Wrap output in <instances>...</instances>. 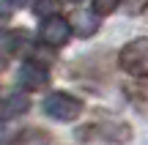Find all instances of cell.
I'll return each mask as SVG.
<instances>
[{"mask_svg":"<svg viewBox=\"0 0 148 145\" xmlns=\"http://www.w3.org/2000/svg\"><path fill=\"white\" fill-rule=\"evenodd\" d=\"M58 8H60V0H36V5H33L36 16H49V14H58Z\"/></svg>","mask_w":148,"mask_h":145,"instance_id":"9c48e42d","label":"cell"},{"mask_svg":"<svg viewBox=\"0 0 148 145\" xmlns=\"http://www.w3.org/2000/svg\"><path fill=\"white\" fill-rule=\"evenodd\" d=\"M14 140L16 142H49L52 134H47V131H19Z\"/></svg>","mask_w":148,"mask_h":145,"instance_id":"30bf717a","label":"cell"},{"mask_svg":"<svg viewBox=\"0 0 148 145\" xmlns=\"http://www.w3.org/2000/svg\"><path fill=\"white\" fill-rule=\"evenodd\" d=\"M121 5V0H93V11L99 16H107V14H112V11Z\"/></svg>","mask_w":148,"mask_h":145,"instance_id":"8fae6325","label":"cell"},{"mask_svg":"<svg viewBox=\"0 0 148 145\" xmlns=\"http://www.w3.org/2000/svg\"><path fill=\"white\" fill-rule=\"evenodd\" d=\"M118 63L132 77H148V38H134L118 55Z\"/></svg>","mask_w":148,"mask_h":145,"instance_id":"6da1fadb","label":"cell"},{"mask_svg":"<svg viewBox=\"0 0 148 145\" xmlns=\"http://www.w3.org/2000/svg\"><path fill=\"white\" fill-rule=\"evenodd\" d=\"M44 112L55 120H77L79 112H82V101L74 99L71 93H63V91H55L44 99Z\"/></svg>","mask_w":148,"mask_h":145,"instance_id":"3957f363","label":"cell"},{"mask_svg":"<svg viewBox=\"0 0 148 145\" xmlns=\"http://www.w3.org/2000/svg\"><path fill=\"white\" fill-rule=\"evenodd\" d=\"M71 36V22L63 19L60 14H49L41 16V27H38V38L47 47H63Z\"/></svg>","mask_w":148,"mask_h":145,"instance_id":"277c9868","label":"cell"},{"mask_svg":"<svg viewBox=\"0 0 148 145\" xmlns=\"http://www.w3.org/2000/svg\"><path fill=\"white\" fill-rule=\"evenodd\" d=\"M132 137L126 123H90L77 129V140L82 142H126Z\"/></svg>","mask_w":148,"mask_h":145,"instance_id":"7a4b0ae2","label":"cell"},{"mask_svg":"<svg viewBox=\"0 0 148 145\" xmlns=\"http://www.w3.org/2000/svg\"><path fill=\"white\" fill-rule=\"evenodd\" d=\"M69 3H77V0H69Z\"/></svg>","mask_w":148,"mask_h":145,"instance_id":"5bb4252c","label":"cell"},{"mask_svg":"<svg viewBox=\"0 0 148 145\" xmlns=\"http://www.w3.org/2000/svg\"><path fill=\"white\" fill-rule=\"evenodd\" d=\"M5 3H11V5H25L27 0H5Z\"/></svg>","mask_w":148,"mask_h":145,"instance_id":"7c38bea8","label":"cell"},{"mask_svg":"<svg viewBox=\"0 0 148 145\" xmlns=\"http://www.w3.org/2000/svg\"><path fill=\"white\" fill-rule=\"evenodd\" d=\"M30 110V99L25 96V93H16V96H11L8 101H5V115H22V112H27Z\"/></svg>","mask_w":148,"mask_h":145,"instance_id":"ba28073f","label":"cell"},{"mask_svg":"<svg viewBox=\"0 0 148 145\" xmlns=\"http://www.w3.org/2000/svg\"><path fill=\"white\" fill-rule=\"evenodd\" d=\"M145 14H148V8H145Z\"/></svg>","mask_w":148,"mask_h":145,"instance_id":"9a60e30c","label":"cell"},{"mask_svg":"<svg viewBox=\"0 0 148 145\" xmlns=\"http://www.w3.org/2000/svg\"><path fill=\"white\" fill-rule=\"evenodd\" d=\"M123 93L129 96V101L134 104L137 112L148 115V82H129V85L123 88Z\"/></svg>","mask_w":148,"mask_h":145,"instance_id":"52a82bcc","label":"cell"},{"mask_svg":"<svg viewBox=\"0 0 148 145\" xmlns=\"http://www.w3.org/2000/svg\"><path fill=\"white\" fill-rule=\"evenodd\" d=\"M0 140H3V123H0Z\"/></svg>","mask_w":148,"mask_h":145,"instance_id":"4fadbf2b","label":"cell"},{"mask_svg":"<svg viewBox=\"0 0 148 145\" xmlns=\"http://www.w3.org/2000/svg\"><path fill=\"white\" fill-rule=\"evenodd\" d=\"M71 30L77 33V36H82V38H88V36H93L96 30H99V14H88V11H77V14L71 16Z\"/></svg>","mask_w":148,"mask_h":145,"instance_id":"8992f818","label":"cell"},{"mask_svg":"<svg viewBox=\"0 0 148 145\" xmlns=\"http://www.w3.org/2000/svg\"><path fill=\"white\" fill-rule=\"evenodd\" d=\"M16 82H19L25 91H41L44 85L49 82V71L47 66L41 63V60H25V63L19 66V71H16Z\"/></svg>","mask_w":148,"mask_h":145,"instance_id":"5b68a950","label":"cell"}]
</instances>
